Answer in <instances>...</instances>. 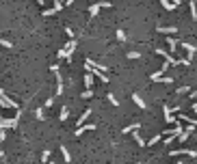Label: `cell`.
I'll return each mask as SVG.
<instances>
[{
    "label": "cell",
    "mask_w": 197,
    "mask_h": 164,
    "mask_svg": "<svg viewBox=\"0 0 197 164\" xmlns=\"http://www.w3.org/2000/svg\"><path fill=\"white\" fill-rule=\"evenodd\" d=\"M158 30H160V33H165V35H173L178 28H173V26H167V28H158Z\"/></svg>",
    "instance_id": "6da1fadb"
},
{
    "label": "cell",
    "mask_w": 197,
    "mask_h": 164,
    "mask_svg": "<svg viewBox=\"0 0 197 164\" xmlns=\"http://www.w3.org/2000/svg\"><path fill=\"white\" fill-rule=\"evenodd\" d=\"M176 164H182V162H176Z\"/></svg>",
    "instance_id": "5b68a950"
},
{
    "label": "cell",
    "mask_w": 197,
    "mask_h": 164,
    "mask_svg": "<svg viewBox=\"0 0 197 164\" xmlns=\"http://www.w3.org/2000/svg\"><path fill=\"white\" fill-rule=\"evenodd\" d=\"M89 115H91V112H89V110H87V112H85V115H82V117H78V123H82V121H85V119H87V117H89Z\"/></svg>",
    "instance_id": "3957f363"
},
{
    "label": "cell",
    "mask_w": 197,
    "mask_h": 164,
    "mask_svg": "<svg viewBox=\"0 0 197 164\" xmlns=\"http://www.w3.org/2000/svg\"><path fill=\"white\" fill-rule=\"evenodd\" d=\"M0 45H7V48H11V43H9V41H4V39H0Z\"/></svg>",
    "instance_id": "277c9868"
},
{
    "label": "cell",
    "mask_w": 197,
    "mask_h": 164,
    "mask_svg": "<svg viewBox=\"0 0 197 164\" xmlns=\"http://www.w3.org/2000/svg\"><path fill=\"white\" fill-rule=\"evenodd\" d=\"M52 164H54V162H52Z\"/></svg>",
    "instance_id": "8992f818"
},
{
    "label": "cell",
    "mask_w": 197,
    "mask_h": 164,
    "mask_svg": "<svg viewBox=\"0 0 197 164\" xmlns=\"http://www.w3.org/2000/svg\"><path fill=\"white\" fill-rule=\"evenodd\" d=\"M132 99H134V102H137V106H141V108H145V102H143V99H141V97H139V95H134V97H132Z\"/></svg>",
    "instance_id": "7a4b0ae2"
}]
</instances>
